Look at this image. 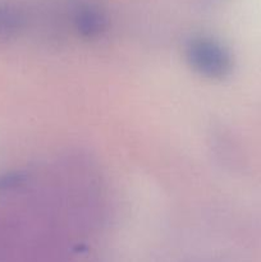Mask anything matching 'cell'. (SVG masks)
<instances>
[{
	"instance_id": "1",
	"label": "cell",
	"mask_w": 261,
	"mask_h": 262,
	"mask_svg": "<svg viewBox=\"0 0 261 262\" xmlns=\"http://www.w3.org/2000/svg\"><path fill=\"white\" fill-rule=\"evenodd\" d=\"M186 56L191 68L206 78H224L232 71L229 51L212 38L197 37L189 41Z\"/></svg>"
},
{
	"instance_id": "2",
	"label": "cell",
	"mask_w": 261,
	"mask_h": 262,
	"mask_svg": "<svg viewBox=\"0 0 261 262\" xmlns=\"http://www.w3.org/2000/svg\"><path fill=\"white\" fill-rule=\"evenodd\" d=\"M73 23L77 31L86 37H96L106 27L105 14L92 4H78L73 12Z\"/></svg>"
},
{
	"instance_id": "3",
	"label": "cell",
	"mask_w": 261,
	"mask_h": 262,
	"mask_svg": "<svg viewBox=\"0 0 261 262\" xmlns=\"http://www.w3.org/2000/svg\"><path fill=\"white\" fill-rule=\"evenodd\" d=\"M26 25V15L20 8L7 2H0V40L18 35Z\"/></svg>"
}]
</instances>
